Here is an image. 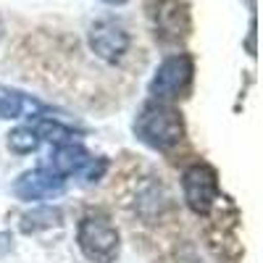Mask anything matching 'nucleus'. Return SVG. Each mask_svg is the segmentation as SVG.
Segmentation results:
<instances>
[{
    "mask_svg": "<svg viewBox=\"0 0 263 263\" xmlns=\"http://www.w3.org/2000/svg\"><path fill=\"white\" fill-rule=\"evenodd\" d=\"M135 135L156 150H171L184 137V124L177 108H171L161 100L142 105V111L135 119Z\"/></svg>",
    "mask_w": 263,
    "mask_h": 263,
    "instance_id": "nucleus-1",
    "label": "nucleus"
},
{
    "mask_svg": "<svg viewBox=\"0 0 263 263\" xmlns=\"http://www.w3.org/2000/svg\"><path fill=\"white\" fill-rule=\"evenodd\" d=\"M79 250L92 263H114L119 255V232L103 213H84L77 232Z\"/></svg>",
    "mask_w": 263,
    "mask_h": 263,
    "instance_id": "nucleus-2",
    "label": "nucleus"
},
{
    "mask_svg": "<svg viewBox=\"0 0 263 263\" xmlns=\"http://www.w3.org/2000/svg\"><path fill=\"white\" fill-rule=\"evenodd\" d=\"M192 74H195V63L187 53L171 55L156 69V77L150 82V95L156 100H177L190 90Z\"/></svg>",
    "mask_w": 263,
    "mask_h": 263,
    "instance_id": "nucleus-3",
    "label": "nucleus"
},
{
    "mask_svg": "<svg viewBox=\"0 0 263 263\" xmlns=\"http://www.w3.org/2000/svg\"><path fill=\"white\" fill-rule=\"evenodd\" d=\"M184 200L195 213H208L218 200V177L208 163H195L182 177Z\"/></svg>",
    "mask_w": 263,
    "mask_h": 263,
    "instance_id": "nucleus-4",
    "label": "nucleus"
},
{
    "mask_svg": "<svg viewBox=\"0 0 263 263\" xmlns=\"http://www.w3.org/2000/svg\"><path fill=\"white\" fill-rule=\"evenodd\" d=\"M90 48L98 58L108 63H119L129 50V34L114 18H100L90 27Z\"/></svg>",
    "mask_w": 263,
    "mask_h": 263,
    "instance_id": "nucleus-5",
    "label": "nucleus"
},
{
    "mask_svg": "<svg viewBox=\"0 0 263 263\" xmlns=\"http://www.w3.org/2000/svg\"><path fill=\"white\" fill-rule=\"evenodd\" d=\"M13 192L21 200H42V197H53L58 192H63V179L55 177L48 168H34L21 174L13 184Z\"/></svg>",
    "mask_w": 263,
    "mask_h": 263,
    "instance_id": "nucleus-6",
    "label": "nucleus"
},
{
    "mask_svg": "<svg viewBox=\"0 0 263 263\" xmlns=\"http://www.w3.org/2000/svg\"><path fill=\"white\" fill-rule=\"evenodd\" d=\"M156 29L163 40H179L190 32V13L179 0H158Z\"/></svg>",
    "mask_w": 263,
    "mask_h": 263,
    "instance_id": "nucleus-7",
    "label": "nucleus"
},
{
    "mask_svg": "<svg viewBox=\"0 0 263 263\" xmlns=\"http://www.w3.org/2000/svg\"><path fill=\"white\" fill-rule=\"evenodd\" d=\"M90 161H92V156L79 142H66V145L53 147V153L48 156V171H53L55 177L66 179V177H71V174H82Z\"/></svg>",
    "mask_w": 263,
    "mask_h": 263,
    "instance_id": "nucleus-8",
    "label": "nucleus"
},
{
    "mask_svg": "<svg viewBox=\"0 0 263 263\" xmlns=\"http://www.w3.org/2000/svg\"><path fill=\"white\" fill-rule=\"evenodd\" d=\"M24 111H42V108H40V103H34L24 92L0 84V119H18Z\"/></svg>",
    "mask_w": 263,
    "mask_h": 263,
    "instance_id": "nucleus-9",
    "label": "nucleus"
},
{
    "mask_svg": "<svg viewBox=\"0 0 263 263\" xmlns=\"http://www.w3.org/2000/svg\"><path fill=\"white\" fill-rule=\"evenodd\" d=\"M29 126L37 132L40 142L48 140L53 145H66V142H77V137H79L71 126H66V124H61L55 119H48V116H37Z\"/></svg>",
    "mask_w": 263,
    "mask_h": 263,
    "instance_id": "nucleus-10",
    "label": "nucleus"
},
{
    "mask_svg": "<svg viewBox=\"0 0 263 263\" xmlns=\"http://www.w3.org/2000/svg\"><path fill=\"white\" fill-rule=\"evenodd\" d=\"M61 211L58 208H34L32 213H27L24 218H21V232H42V229H53L61 224Z\"/></svg>",
    "mask_w": 263,
    "mask_h": 263,
    "instance_id": "nucleus-11",
    "label": "nucleus"
},
{
    "mask_svg": "<svg viewBox=\"0 0 263 263\" xmlns=\"http://www.w3.org/2000/svg\"><path fill=\"white\" fill-rule=\"evenodd\" d=\"M37 145H40V137L32 126H18L8 135V147L13 153H32L37 150Z\"/></svg>",
    "mask_w": 263,
    "mask_h": 263,
    "instance_id": "nucleus-12",
    "label": "nucleus"
},
{
    "mask_svg": "<svg viewBox=\"0 0 263 263\" xmlns=\"http://www.w3.org/2000/svg\"><path fill=\"white\" fill-rule=\"evenodd\" d=\"M103 3H108V6H121V3H126V0H103Z\"/></svg>",
    "mask_w": 263,
    "mask_h": 263,
    "instance_id": "nucleus-13",
    "label": "nucleus"
},
{
    "mask_svg": "<svg viewBox=\"0 0 263 263\" xmlns=\"http://www.w3.org/2000/svg\"><path fill=\"white\" fill-rule=\"evenodd\" d=\"M0 37H3V18H0Z\"/></svg>",
    "mask_w": 263,
    "mask_h": 263,
    "instance_id": "nucleus-14",
    "label": "nucleus"
}]
</instances>
